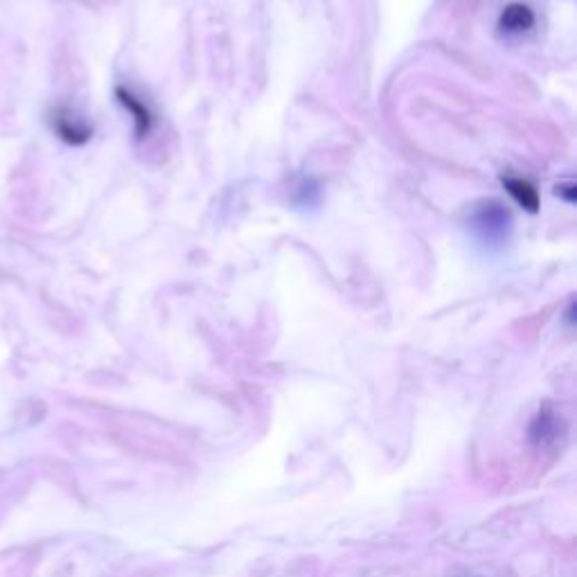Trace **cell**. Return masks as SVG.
Segmentation results:
<instances>
[{"instance_id": "3", "label": "cell", "mask_w": 577, "mask_h": 577, "mask_svg": "<svg viewBox=\"0 0 577 577\" xmlns=\"http://www.w3.org/2000/svg\"><path fill=\"white\" fill-rule=\"evenodd\" d=\"M534 25V14L528 5L524 3H512L503 10L499 19V28L505 35H521V32H528Z\"/></svg>"}, {"instance_id": "4", "label": "cell", "mask_w": 577, "mask_h": 577, "mask_svg": "<svg viewBox=\"0 0 577 577\" xmlns=\"http://www.w3.org/2000/svg\"><path fill=\"white\" fill-rule=\"evenodd\" d=\"M118 99H120V104H123V107L133 115L138 136L140 138L147 136L149 129H152V113H149V108L145 107V102H140L136 95L129 93V91H124V89H118Z\"/></svg>"}, {"instance_id": "2", "label": "cell", "mask_w": 577, "mask_h": 577, "mask_svg": "<svg viewBox=\"0 0 577 577\" xmlns=\"http://www.w3.org/2000/svg\"><path fill=\"white\" fill-rule=\"evenodd\" d=\"M50 124H52L54 133L68 145H83L91 138V127L79 118L77 113H73L70 108H57L50 115Z\"/></svg>"}, {"instance_id": "6", "label": "cell", "mask_w": 577, "mask_h": 577, "mask_svg": "<svg viewBox=\"0 0 577 577\" xmlns=\"http://www.w3.org/2000/svg\"><path fill=\"white\" fill-rule=\"evenodd\" d=\"M559 433V422L555 413H539L534 422L530 424V440L534 445H546L548 440H553Z\"/></svg>"}, {"instance_id": "5", "label": "cell", "mask_w": 577, "mask_h": 577, "mask_svg": "<svg viewBox=\"0 0 577 577\" xmlns=\"http://www.w3.org/2000/svg\"><path fill=\"white\" fill-rule=\"evenodd\" d=\"M503 186H505V190L510 192V196H512V199L517 201L518 206L526 208L528 212H537L539 210V194H537V190H534L533 183L524 181V178L505 177Z\"/></svg>"}, {"instance_id": "7", "label": "cell", "mask_w": 577, "mask_h": 577, "mask_svg": "<svg viewBox=\"0 0 577 577\" xmlns=\"http://www.w3.org/2000/svg\"><path fill=\"white\" fill-rule=\"evenodd\" d=\"M557 194H564L568 201H575V187H573V186H562V187H557Z\"/></svg>"}, {"instance_id": "1", "label": "cell", "mask_w": 577, "mask_h": 577, "mask_svg": "<svg viewBox=\"0 0 577 577\" xmlns=\"http://www.w3.org/2000/svg\"><path fill=\"white\" fill-rule=\"evenodd\" d=\"M471 224H474L480 240L487 241V244H501L503 240H508V230L512 225V219H510V212L501 203L487 201V203H483L474 212Z\"/></svg>"}]
</instances>
